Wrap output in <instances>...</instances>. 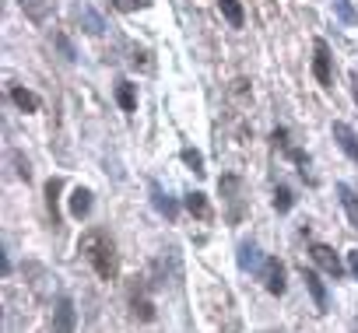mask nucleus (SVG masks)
I'll return each instance as SVG.
<instances>
[{
	"mask_svg": "<svg viewBox=\"0 0 358 333\" xmlns=\"http://www.w3.org/2000/svg\"><path fill=\"white\" fill-rule=\"evenodd\" d=\"M78 249L85 253V260L92 263V270L102 277V281H116L120 274V253H116V242L102 232V228H88L78 242Z\"/></svg>",
	"mask_w": 358,
	"mask_h": 333,
	"instance_id": "nucleus-1",
	"label": "nucleus"
},
{
	"mask_svg": "<svg viewBox=\"0 0 358 333\" xmlns=\"http://www.w3.org/2000/svg\"><path fill=\"white\" fill-rule=\"evenodd\" d=\"M218 190H222V197H225V204H229V221H232V225H239V221L246 218L243 179H239V176H222V179H218Z\"/></svg>",
	"mask_w": 358,
	"mask_h": 333,
	"instance_id": "nucleus-2",
	"label": "nucleus"
},
{
	"mask_svg": "<svg viewBox=\"0 0 358 333\" xmlns=\"http://www.w3.org/2000/svg\"><path fill=\"white\" fill-rule=\"evenodd\" d=\"M313 77L323 88H334V57H330V46L323 39L313 43Z\"/></svg>",
	"mask_w": 358,
	"mask_h": 333,
	"instance_id": "nucleus-3",
	"label": "nucleus"
},
{
	"mask_svg": "<svg viewBox=\"0 0 358 333\" xmlns=\"http://www.w3.org/2000/svg\"><path fill=\"white\" fill-rule=\"evenodd\" d=\"M309 256H313V263H316L320 270H327L334 281L344 277V263H341V256H337L327 242H313V246H309Z\"/></svg>",
	"mask_w": 358,
	"mask_h": 333,
	"instance_id": "nucleus-4",
	"label": "nucleus"
},
{
	"mask_svg": "<svg viewBox=\"0 0 358 333\" xmlns=\"http://www.w3.org/2000/svg\"><path fill=\"white\" fill-rule=\"evenodd\" d=\"M260 277H264V288H267L271 295H285L288 281H285V263H281L278 256H267V260H264Z\"/></svg>",
	"mask_w": 358,
	"mask_h": 333,
	"instance_id": "nucleus-5",
	"label": "nucleus"
},
{
	"mask_svg": "<svg viewBox=\"0 0 358 333\" xmlns=\"http://www.w3.org/2000/svg\"><path fill=\"white\" fill-rule=\"evenodd\" d=\"M74 323H78L74 302L71 298H60L57 309H53V333H74Z\"/></svg>",
	"mask_w": 358,
	"mask_h": 333,
	"instance_id": "nucleus-6",
	"label": "nucleus"
},
{
	"mask_svg": "<svg viewBox=\"0 0 358 333\" xmlns=\"http://www.w3.org/2000/svg\"><path fill=\"white\" fill-rule=\"evenodd\" d=\"M148 190H151V204H155V211H158V214H165V221H176L179 204H176V200L162 190V183H158V179H151V186H148Z\"/></svg>",
	"mask_w": 358,
	"mask_h": 333,
	"instance_id": "nucleus-7",
	"label": "nucleus"
},
{
	"mask_svg": "<svg viewBox=\"0 0 358 333\" xmlns=\"http://www.w3.org/2000/svg\"><path fill=\"white\" fill-rule=\"evenodd\" d=\"M302 281H306V291H309L313 302H316V312H330V295H327L323 281H320L313 270H306V267H302Z\"/></svg>",
	"mask_w": 358,
	"mask_h": 333,
	"instance_id": "nucleus-8",
	"label": "nucleus"
},
{
	"mask_svg": "<svg viewBox=\"0 0 358 333\" xmlns=\"http://www.w3.org/2000/svg\"><path fill=\"white\" fill-rule=\"evenodd\" d=\"M334 140H337V147H341L351 161H358V133H355L348 123H341V119L334 123Z\"/></svg>",
	"mask_w": 358,
	"mask_h": 333,
	"instance_id": "nucleus-9",
	"label": "nucleus"
},
{
	"mask_svg": "<svg viewBox=\"0 0 358 333\" xmlns=\"http://www.w3.org/2000/svg\"><path fill=\"white\" fill-rule=\"evenodd\" d=\"M264 260H267V256H260V246H257V242H243V246H239V270L260 274Z\"/></svg>",
	"mask_w": 358,
	"mask_h": 333,
	"instance_id": "nucleus-10",
	"label": "nucleus"
},
{
	"mask_svg": "<svg viewBox=\"0 0 358 333\" xmlns=\"http://www.w3.org/2000/svg\"><path fill=\"white\" fill-rule=\"evenodd\" d=\"M78 22L85 25V32H88V36H102V32H106L102 15H99L95 8H88V4H81V8H78Z\"/></svg>",
	"mask_w": 358,
	"mask_h": 333,
	"instance_id": "nucleus-11",
	"label": "nucleus"
},
{
	"mask_svg": "<svg viewBox=\"0 0 358 333\" xmlns=\"http://www.w3.org/2000/svg\"><path fill=\"white\" fill-rule=\"evenodd\" d=\"M11 102H15L22 112H39V105H43V102H39V95H36V91H29V88H22V84H15V88H11Z\"/></svg>",
	"mask_w": 358,
	"mask_h": 333,
	"instance_id": "nucleus-12",
	"label": "nucleus"
},
{
	"mask_svg": "<svg viewBox=\"0 0 358 333\" xmlns=\"http://www.w3.org/2000/svg\"><path fill=\"white\" fill-rule=\"evenodd\" d=\"M116 102L123 112H137V84L130 81H116Z\"/></svg>",
	"mask_w": 358,
	"mask_h": 333,
	"instance_id": "nucleus-13",
	"label": "nucleus"
},
{
	"mask_svg": "<svg viewBox=\"0 0 358 333\" xmlns=\"http://www.w3.org/2000/svg\"><path fill=\"white\" fill-rule=\"evenodd\" d=\"M183 204H187V211H190L197 221H211V218H215V211H211V204H208L204 193H190Z\"/></svg>",
	"mask_w": 358,
	"mask_h": 333,
	"instance_id": "nucleus-14",
	"label": "nucleus"
},
{
	"mask_svg": "<svg viewBox=\"0 0 358 333\" xmlns=\"http://www.w3.org/2000/svg\"><path fill=\"white\" fill-rule=\"evenodd\" d=\"M88 211H92V190L78 186V190L71 193V214H74V218H88Z\"/></svg>",
	"mask_w": 358,
	"mask_h": 333,
	"instance_id": "nucleus-15",
	"label": "nucleus"
},
{
	"mask_svg": "<svg viewBox=\"0 0 358 333\" xmlns=\"http://www.w3.org/2000/svg\"><path fill=\"white\" fill-rule=\"evenodd\" d=\"M337 197H341V204H344V211H348L351 225L358 228V197H355V190H351L348 183H337Z\"/></svg>",
	"mask_w": 358,
	"mask_h": 333,
	"instance_id": "nucleus-16",
	"label": "nucleus"
},
{
	"mask_svg": "<svg viewBox=\"0 0 358 333\" xmlns=\"http://www.w3.org/2000/svg\"><path fill=\"white\" fill-rule=\"evenodd\" d=\"M218 8H222V15L229 18L232 29H243L246 15H243V4H239V0H218Z\"/></svg>",
	"mask_w": 358,
	"mask_h": 333,
	"instance_id": "nucleus-17",
	"label": "nucleus"
},
{
	"mask_svg": "<svg viewBox=\"0 0 358 333\" xmlns=\"http://www.w3.org/2000/svg\"><path fill=\"white\" fill-rule=\"evenodd\" d=\"M60 190H64V179H50V183H46V207H50V214H53V225H60V211H57Z\"/></svg>",
	"mask_w": 358,
	"mask_h": 333,
	"instance_id": "nucleus-18",
	"label": "nucleus"
},
{
	"mask_svg": "<svg viewBox=\"0 0 358 333\" xmlns=\"http://www.w3.org/2000/svg\"><path fill=\"white\" fill-rule=\"evenodd\" d=\"M292 207H295V193H292L288 186H278V190H274V211H278V214H288Z\"/></svg>",
	"mask_w": 358,
	"mask_h": 333,
	"instance_id": "nucleus-19",
	"label": "nucleus"
},
{
	"mask_svg": "<svg viewBox=\"0 0 358 333\" xmlns=\"http://www.w3.org/2000/svg\"><path fill=\"white\" fill-rule=\"evenodd\" d=\"M334 11H337V18H341L344 25H355V22H358V15H355V8H351V0H334Z\"/></svg>",
	"mask_w": 358,
	"mask_h": 333,
	"instance_id": "nucleus-20",
	"label": "nucleus"
},
{
	"mask_svg": "<svg viewBox=\"0 0 358 333\" xmlns=\"http://www.w3.org/2000/svg\"><path fill=\"white\" fill-rule=\"evenodd\" d=\"M134 316H137L141 323H151V319H155V305H151L148 298H134Z\"/></svg>",
	"mask_w": 358,
	"mask_h": 333,
	"instance_id": "nucleus-21",
	"label": "nucleus"
},
{
	"mask_svg": "<svg viewBox=\"0 0 358 333\" xmlns=\"http://www.w3.org/2000/svg\"><path fill=\"white\" fill-rule=\"evenodd\" d=\"M183 161L190 165L194 172H204V154H201V151H194V147H183Z\"/></svg>",
	"mask_w": 358,
	"mask_h": 333,
	"instance_id": "nucleus-22",
	"label": "nucleus"
},
{
	"mask_svg": "<svg viewBox=\"0 0 358 333\" xmlns=\"http://www.w3.org/2000/svg\"><path fill=\"white\" fill-rule=\"evenodd\" d=\"M53 43L60 46V53H64V57H67L71 64L78 60V53H74V46H71V39H67V36H60V32H53Z\"/></svg>",
	"mask_w": 358,
	"mask_h": 333,
	"instance_id": "nucleus-23",
	"label": "nucleus"
},
{
	"mask_svg": "<svg viewBox=\"0 0 358 333\" xmlns=\"http://www.w3.org/2000/svg\"><path fill=\"white\" fill-rule=\"evenodd\" d=\"M22 8L32 15V22H43V18H46V8L39 4V0H22Z\"/></svg>",
	"mask_w": 358,
	"mask_h": 333,
	"instance_id": "nucleus-24",
	"label": "nucleus"
},
{
	"mask_svg": "<svg viewBox=\"0 0 358 333\" xmlns=\"http://www.w3.org/2000/svg\"><path fill=\"white\" fill-rule=\"evenodd\" d=\"M120 4V11H134V8H148L151 0H116Z\"/></svg>",
	"mask_w": 358,
	"mask_h": 333,
	"instance_id": "nucleus-25",
	"label": "nucleus"
},
{
	"mask_svg": "<svg viewBox=\"0 0 358 333\" xmlns=\"http://www.w3.org/2000/svg\"><path fill=\"white\" fill-rule=\"evenodd\" d=\"M348 267H351V274L358 277V249H351V253H348Z\"/></svg>",
	"mask_w": 358,
	"mask_h": 333,
	"instance_id": "nucleus-26",
	"label": "nucleus"
},
{
	"mask_svg": "<svg viewBox=\"0 0 358 333\" xmlns=\"http://www.w3.org/2000/svg\"><path fill=\"white\" fill-rule=\"evenodd\" d=\"M351 88H355V98H358V71H351Z\"/></svg>",
	"mask_w": 358,
	"mask_h": 333,
	"instance_id": "nucleus-27",
	"label": "nucleus"
},
{
	"mask_svg": "<svg viewBox=\"0 0 358 333\" xmlns=\"http://www.w3.org/2000/svg\"><path fill=\"white\" fill-rule=\"evenodd\" d=\"M264 333H285V330H264Z\"/></svg>",
	"mask_w": 358,
	"mask_h": 333,
	"instance_id": "nucleus-28",
	"label": "nucleus"
}]
</instances>
